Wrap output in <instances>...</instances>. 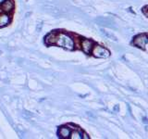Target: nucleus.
<instances>
[{"label": "nucleus", "instance_id": "nucleus-1", "mask_svg": "<svg viewBox=\"0 0 148 139\" xmlns=\"http://www.w3.org/2000/svg\"><path fill=\"white\" fill-rule=\"evenodd\" d=\"M56 45L62 46V47L69 49V50H72L74 48V42L71 36H69L68 34H58L57 44Z\"/></svg>", "mask_w": 148, "mask_h": 139}, {"label": "nucleus", "instance_id": "nucleus-2", "mask_svg": "<svg viewBox=\"0 0 148 139\" xmlns=\"http://www.w3.org/2000/svg\"><path fill=\"white\" fill-rule=\"evenodd\" d=\"M92 54L95 56V58H108L110 56V52L108 49L106 47H103L99 45H95L94 48L92 50Z\"/></svg>", "mask_w": 148, "mask_h": 139}, {"label": "nucleus", "instance_id": "nucleus-3", "mask_svg": "<svg viewBox=\"0 0 148 139\" xmlns=\"http://www.w3.org/2000/svg\"><path fill=\"white\" fill-rule=\"evenodd\" d=\"M133 44L139 48H145V45L148 44V34H142L136 35L133 39Z\"/></svg>", "mask_w": 148, "mask_h": 139}, {"label": "nucleus", "instance_id": "nucleus-4", "mask_svg": "<svg viewBox=\"0 0 148 139\" xmlns=\"http://www.w3.org/2000/svg\"><path fill=\"white\" fill-rule=\"evenodd\" d=\"M95 22L98 23L101 26H106L108 28H113V29H117V27L115 26V22L111 21L108 18H104V17H99L95 19Z\"/></svg>", "mask_w": 148, "mask_h": 139}, {"label": "nucleus", "instance_id": "nucleus-5", "mask_svg": "<svg viewBox=\"0 0 148 139\" xmlns=\"http://www.w3.org/2000/svg\"><path fill=\"white\" fill-rule=\"evenodd\" d=\"M94 45H95V43L92 40H89V39H82V43H81L82 49L83 50V52L86 54L92 53Z\"/></svg>", "mask_w": 148, "mask_h": 139}, {"label": "nucleus", "instance_id": "nucleus-6", "mask_svg": "<svg viewBox=\"0 0 148 139\" xmlns=\"http://www.w3.org/2000/svg\"><path fill=\"white\" fill-rule=\"evenodd\" d=\"M58 35V32H50V34H48L47 35L45 36V41L46 45H56V44H57Z\"/></svg>", "mask_w": 148, "mask_h": 139}, {"label": "nucleus", "instance_id": "nucleus-7", "mask_svg": "<svg viewBox=\"0 0 148 139\" xmlns=\"http://www.w3.org/2000/svg\"><path fill=\"white\" fill-rule=\"evenodd\" d=\"M0 6H1L3 12L6 13H10L14 8V4L11 0H5L4 3L2 5H0Z\"/></svg>", "mask_w": 148, "mask_h": 139}, {"label": "nucleus", "instance_id": "nucleus-8", "mask_svg": "<svg viewBox=\"0 0 148 139\" xmlns=\"http://www.w3.org/2000/svg\"><path fill=\"white\" fill-rule=\"evenodd\" d=\"M58 133V136L61 138H69V137H71V129L69 128V126H62L59 128Z\"/></svg>", "mask_w": 148, "mask_h": 139}, {"label": "nucleus", "instance_id": "nucleus-9", "mask_svg": "<svg viewBox=\"0 0 148 139\" xmlns=\"http://www.w3.org/2000/svg\"><path fill=\"white\" fill-rule=\"evenodd\" d=\"M9 21H10V16L8 15V13L4 12L0 14V27H5L8 24Z\"/></svg>", "mask_w": 148, "mask_h": 139}, {"label": "nucleus", "instance_id": "nucleus-10", "mask_svg": "<svg viewBox=\"0 0 148 139\" xmlns=\"http://www.w3.org/2000/svg\"><path fill=\"white\" fill-rule=\"evenodd\" d=\"M101 31V32H102V34H103L105 37H106L108 39H110V40H113V41H118V39H117V37H116L112 32H106V30H104V29H101L100 30Z\"/></svg>", "mask_w": 148, "mask_h": 139}, {"label": "nucleus", "instance_id": "nucleus-11", "mask_svg": "<svg viewBox=\"0 0 148 139\" xmlns=\"http://www.w3.org/2000/svg\"><path fill=\"white\" fill-rule=\"evenodd\" d=\"M71 138H72V139H81V138H82V133H81L80 132H78V131L73 132L71 134Z\"/></svg>", "mask_w": 148, "mask_h": 139}, {"label": "nucleus", "instance_id": "nucleus-12", "mask_svg": "<svg viewBox=\"0 0 148 139\" xmlns=\"http://www.w3.org/2000/svg\"><path fill=\"white\" fill-rule=\"evenodd\" d=\"M143 12L146 17H148V6H146V7H145L143 8Z\"/></svg>", "mask_w": 148, "mask_h": 139}, {"label": "nucleus", "instance_id": "nucleus-13", "mask_svg": "<svg viewBox=\"0 0 148 139\" xmlns=\"http://www.w3.org/2000/svg\"><path fill=\"white\" fill-rule=\"evenodd\" d=\"M143 122H145V123H147L148 122H147V119L146 118H143Z\"/></svg>", "mask_w": 148, "mask_h": 139}, {"label": "nucleus", "instance_id": "nucleus-14", "mask_svg": "<svg viewBox=\"0 0 148 139\" xmlns=\"http://www.w3.org/2000/svg\"><path fill=\"white\" fill-rule=\"evenodd\" d=\"M4 1H5V0H0V5H2L4 3Z\"/></svg>", "mask_w": 148, "mask_h": 139}, {"label": "nucleus", "instance_id": "nucleus-15", "mask_svg": "<svg viewBox=\"0 0 148 139\" xmlns=\"http://www.w3.org/2000/svg\"><path fill=\"white\" fill-rule=\"evenodd\" d=\"M118 109H119V107H118V106H116V108H115V110H118Z\"/></svg>", "mask_w": 148, "mask_h": 139}]
</instances>
